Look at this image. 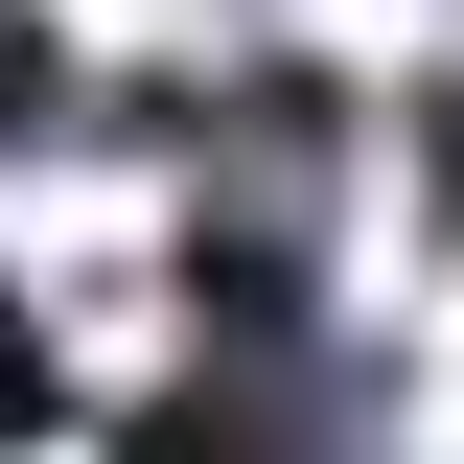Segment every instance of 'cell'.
Instances as JSON below:
<instances>
[{"instance_id":"obj_2","label":"cell","mask_w":464,"mask_h":464,"mask_svg":"<svg viewBox=\"0 0 464 464\" xmlns=\"http://www.w3.org/2000/svg\"><path fill=\"white\" fill-rule=\"evenodd\" d=\"M418 209H464V93H418Z\"/></svg>"},{"instance_id":"obj_1","label":"cell","mask_w":464,"mask_h":464,"mask_svg":"<svg viewBox=\"0 0 464 464\" xmlns=\"http://www.w3.org/2000/svg\"><path fill=\"white\" fill-rule=\"evenodd\" d=\"M47 116H70V47H47V24H0V140H47Z\"/></svg>"},{"instance_id":"obj_3","label":"cell","mask_w":464,"mask_h":464,"mask_svg":"<svg viewBox=\"0 0 464 464\" xmlns=\"http://www.w3.org/2000/svg\"><path fill=\"white\" fill-rule=\"evenodd\" d=\"M0 441H47V348H24V325H0Z\"/></svg>"}]
</instances>
